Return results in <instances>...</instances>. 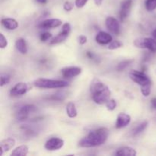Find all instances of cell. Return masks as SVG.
<instances>
[{
	"label": "cell",
	"instance_id": "6da1fadb",
	"mask_svg": "<svg viewBox=\"0 0 156 156\" xmlns=\"http://www.w3.org/2000/svg\"><path fill=\"white\" fill-rule=\"evenodd\" d=\"M109 136V130L105 127L99 128L91 131L85 137L82 138L79 145L82 148H93L100 146L107 141Z\"/></svg>",
	"mask_w": 156,
	"mask_h": 156
},
{
	"label": "cell",
	"instance_id": "7a4b0ae2",
	"mask_svg": "<svg viewBox=\"0 0 156 156\" xmlns=\"http://www.w3.org/2000/svg\"><path fill=\"white\" fill-rule=\"evenodd\" d=\"M90 92L94 103L98 105L106 104L111 98V90L98 79H94L90 84Z\"/></svg>",
	"mask_w": 156,
	"mask_h": 156
},
{
	"label": "cell",
	"instance_id": "3957f363",
	"mask_svg": "<svg viewBox=\"0 0 156 156\" xmlns=\"http://www.w3.org/2000/svg\"><path fill=\"white\" fill-rule=\"evenodd\" d=\"M34 85L39 88H62L68 87L69 84L66 81L49 79H37L34 82Z\"/></svg>",
	"mask_w": 156,
	"mask_h": 156
},
{
	"label": "cell",
	"instance_id": "277c9868",
	"mask_svg": "<svg viewBox=\"0 0 156 156\" xmlns=\"http://www.w3.org/2000/svg\"><path fill=\"white\" fill-rule=\"evenodd\" d=\"M129 78L131 80L133 81L136 84L140 85H146L147 83H150L151 80L147 75L144 73V71H138V70H132L129 73Z\"/></svg>",
	"mask_w": 156,
	"mask_h": 156
},
{
	"label": "cell",
	"instance_id": "5b68a950",
	"mask_svg": "<svg viewBox=\"0 0 156 156\" xmlns=\"http://www.w3.org/2000/svg\"><path fill=\"white\" fill-rule=\"evenodd\" d=\"M70 31H71V25H70V24L69 23H65L62 25V30L55 37L51 39L50 44V45H53V44H60V43L65 41L66 39L69 37Z\"/></svg>",
	"mask_w": 156,
	"mask_h": 156
},
{
	"label": "cell",
	"instance_id": "8992f818",
	"mask_svg": "<svg viewBox=\"0 0 156 156\" xmlns=\"http://www.w3.org/2000/svg\"><path fill=\"white\" fill-rule=\"evenodd\" d=\"M37 109V107L34 105H25L21 107L16 113V119L18 120H25L28 118L30 114Z\"/></svg>",
	"mask_w": 156,
	"mask_h": 156
},
{
	"label": "cell",
	"instance_id": "52a82bcc",
	"mask_svg": "<svg viewBox=\"0 0 156 156\" xmlns=\"http://www.w3.org/2000/svg\"><path fill=\"white\" fill-rule=\"evenodd\" d=\"M30 88H30V86L27 83H25V82H18L10 90L9 94L12 97L21 96L23 94H26L29 90H30Z\"/></svg>",
	"mask_w": 156,
	"mask_h": 156
},
{
	"label": "cell",
	"instance_id": "ba28073f",
	"mask_svg": "<svg viewBox=\"0 0 156 156\" xmlns=\"http://www.w3.org/2000/svg\"><path fill=\"white\" fill-rule=\"evenodd\" d=\"M64 146V140L59 137H53L47 140L44 145V148L49 151H56L62 149Z\"/></svg>",
	"mask_w": 156,
	"mask_h": 156
},
{
	"label": "cell",
	"instance_id": "9c48e42d",
	"mask_svg": "<svg viewBox=\"0 0 156 156\" xmlns=\"http://www.w3.org/2000/svg\"><path fill=\"white\" fill-rule=\"evenodd\" d=\"M105 25L111 33L115 35H119L120 32V23L114 17H108L105 20Z\"/></svg>",
	"mask_w": 156,
	"mask_h": 156
},
{
	"label": "cell",
	"instance_id": "30bf717a",
	"mask_svg": "<svg viewBox=\"0 0 156 156\" xmlns=\"http://www.w3.org/2000/svg\"><path fill=\"white\" fill-rule=\"evenodd\" d=\"M82 68L78 66H69L65 67L61 69V75L62 77L66 79H72V78L76 77L82 73Z\"/></svg>",
	"mask_w": 156,
	"mask_h": 156
},
{
	"label": "cell",
	"instance_id": "8fae6325",
	"mask_svg": "<svg viewBox=\"0 0 156 156\" xmlns=\"http://www.w3.org/2000/svg\"><path fill=\"white\" fill-rule=\"evenodd\" d=\"M62 24V21L58 18H50V19L44 20L38 24L37 27L40 29H50L54 27H59Z\"/></svg>",
	"mask_w": 156,
	"mask_h": 156
},
{
	"label": "cell",
	"instance_id": "7c38bea8",
	"mask_svg": "<svg viewBox=\"0 0 156 156\" xmlns=\"http://www.w3.org/2000/svg\"><path fill=\"white\" fill-rule=\"evenodd\" d=\"M133 5L132 0H123L120 5V18L121 21H123L128 15H129L131 8Z\"/></svg>",
	"mask_w": 156,
	"mask_h": 156
},
{
	"label": "cell",
	"instance_id": "4fadbf2b",
	"mask_svg": "<svg viewBox=\"0 0 156 156\" xmlns=\"http://www.w3.org/2000/svg\"><path fill=\"white\" fill-rule=\"evenodd\" d=\"M130 122L131 117L129 114H126V113H120L117 115L115 126L117 129H122V128H124L128 126Z\"/></svg>",
	"mask_w": 156,
	"mask_h": 156
},
{
	"label": "cell",
	"instance_id": "5bb4252c",
	"mask_svg": "<svg viewBox=\"0 0 156 156\" xmlns=\"http://www.w3.org/2000/svg\"><path fill=\"white\" fill-rule=\"evenodd\" d=\"M15 143L16 142L15 139L11 137L2 140L0 143V156L3 155L4 152H9V150H11L15 146Z\"/></svg>",
	"mask_w": 156,
	"mask_h": 156
},
{
	"label": "cell",
	"instance_id": "9a60e30c",
	"mask_svg": "<svg viewBox=\"0 0 156 156\" xmlns=\"http://www.w3.org/2000/svg\"><path fill=\"white\" fill-rule=\"evenodd\" d=\"M95 41L98 44L101 45H106L113 41V37L109 33H107L105 31H100L96 35Z\"/></svg>",
	"mask_w": 156,
	"mask_h": 156
},
{
	"label": "cell",
	"instance_id": "2e32d148",
	"mask_svg": "<svg viewBox=\"0 0 156 156\" xmlns=\"http://www.w3.org/2000/svg\"><path fill=\"white\" fill-rule=\"evenodd\" d=\"M2 25L5 28L8 29L10 30H14L18 28V22L15 19L12 18H2L1 21Z\"/></svg>",
	"mask_w": 156,
	"mask_h": 156
},
{
	"label": "cell",
	"instance_id": "e0dca14e",
	"mask_svg": "<svg viewBox=\"0 0 156 156\" xmlns=\"http://www.w3.org/2000/svg\"><path fill=\"white\" fill-rule=\"evenodd\" d=\"M115 155L117 156H136L137 155V152L136 149L129 146H123L117 149L115 152Z\"/></svg>",
	"mask_w": 156,
	"mask_h": 156
},
{
	"label": "cell",
	"instance_id": "ac0fdd59",
	"mask_svg": "<svg viewBox=\"0 0 156 156\" xmlns=\"http://www.w3.org/2000/svg\"><path fill=\"white\" fill-rule=\"evenodd\" d=\"M143 49H147L152 53H156V39L146 37L143 38Z\"/></svg>",
	"mask_w": 156,
	"mask_h": 156
},
{
	"label": "cell",
	"instance_id": "d6986e66",
	"mask_svg": "<svg viewBox=\"0 0 156 156\" xmlns=\"http://www.w3.org/2000/svg\"><path fill=\"white\" fill-rule=\"evenodd\" d=\"M15 47H16L17 50L21 54H26L28 50L26 41L22 37L17 39L16 42H15Z\"/></svg>",
	"mask_w": 156,
	"mask_h": 156
},
{
	"label": "cell",
	"instance_id": "ffe728a7",
	"mask_svg": "<svg viewBox=\"0 0 156 156\" xmlns=\"http://www.w3.org/2000/svg\"><path fill=\"white\" fill-rule=\"evenodd\" d=\"M28 146L26 145H22L18 147L15 148L11 153V155L13 156H25L28 154Z\"/></svg>",
	"mask_w": 156,
	"mask_h": 156
},
{
	"label": "cell",
	"instance_id": "44dd1931",
	"mask_svg": "<svg viewBox=\"0 0 156 156\" xmlns=\"http://www.w3.org/2000/svg\"><path fill=\"white\" fill-rule=\"evenodd\" d=\"M66 114L68 115V117H70V118H75L78 115L76 105L73 102H69L67 104L66 107Z\"/></svg>",
	"mask_w": 156,
	"mask_h": 156
},
{
	"label": "cell",
	"instance_id": "7402d4cb",
	"mask_svg": "<svg viewBox=\"0 0 156 156\" xmlns=\"http://www.w3.org/2000/svg\"><path fill=\"white\" fill-rule=\"evenodd\" d=\"M148 125H149V122L148 121H143L141 124H140L139 126H137L135 129L133 131V136H137L140 133H143L145 129L147 128Z\"/></svg>",
	"mask_w": 156,
	"mask_h": 156
},
{
	"label": "cell",
	"instance_id": "603a6c76",
	"mask_svg": "<svg viewBox=\"0 0 156 156\" xmlns=\"http://www.w3.org/2000/svg\"><path fill=\"white\" fill-rule=\"evenodd\" d=\"M133 62V60H132V59H127V60L122 61V62H120V63H118V65H117V70L119 72L123 71L125 69L127 68L129 65H131Z\"/></svg>",
	"mask_w": 156,
	"mask_h": 156
},
{
	"label": "cell",
	"instance_id": "cb8c5ba5",
	"mask_svg": "<svg viewBox=\"0 0 156 156\" xmlns=\"http://www.w3.org/2000/svg\"><path fill=\"white\" fill-rule=\"evenodd\" d=\"M151 88H152V82L147 83L146 85H141V92L145 97H148L151 94Z\"/></svg>",
	"mask_w": 156,
	"mask_h": 156
},
{
	"label": "cell",
	"instance_id": "d4e9b609",
	"mask_svg": "<svg viewBox=\"0 0 156 156\" xmlns=\"http://www.w3.org/2000/svg\"><path fill=\"white\" fill-rule=\"evenodd\" d=\"M145 7L148 12H152L156 9V0H146Z\"/></svg>",
	"mask_w": 156,
	"mask_h": 156
},
{
	"label": "cell",
	"instance_id": "484cf974",
	"mask_svg": "<svg viewBox=\"0 0 156 156\" xmlns=\"http://www.w3.org/2000/svg\"><path fill=\"white\" fill-rule=\"evenodd\" d=\"M122 46H123V44H122V43L120 42V41H113L109 44V45H108V49L110 50H117V49L120 48Z\"/></svg>",
	"mask_w": 156,
	"mask_h": 156
},
{
	"label": "cell",
	"instance_id": "4316f807",
	"mask_svg": "<svg viewBox=\"0 0 156 156\" xmlns=\"http://www.w3.org/2000/svg\"><path fill=\"white\" fill-rule=\"evenodd\" d=\"M106 107L108 111H114L117 108V101L114 99H110L106 103Z\"/></svg>",
	"mask_w": 156,
	"mask_h": 156
},
{
	"label": "cell",
	"instance_id": "83f0119b",
	"mask_svg": "<svg viewBox=\"0 0 156 156\" xmlns=\"http://www.w3.org/2000/svg\"><path fill=\"white\" fill-rule=\"evenodd\" d=\"M52 37H53V35L50 32H44V33H42L40 35V40L42 42H46V41L51 39Z\"/></svg>",
	"mask_w": 156,
	"mask_h": 156
},
{
	"label": "cell",
	"instance_id": "f1b7e54d",
	"mask_svg": "<svg viewBox=\"0 0 156 156\" xmlns=\"http://www.w3.org/2000/svg\"><path fill=\"white\" fill-rule=\"evenodd\" d=\"M11 76L9 75H2L1 76V87H3L4 85H7L10 82Z\"/></svg>",
	"mask_w": 156,
	"mask_h": 156
},
{
	"label": "cell",
	"instance_id": "f546056e",
	"mask_svg": "<svg viewBox=\"0 0 156 156\" xmlns=\"http://www.w3.org/2000/svg\"><path fill=\"white\" fill-rule=\"evenodd\" d=\"M8 46V41L3 34H0V47L2 49L6 48Z\"/></svg>",
	"mask_w": 156,
	"mask_h": 156
},
{
	"label": "cell",
	"instance_id": "4dcf8cb0",
	"mask_svg": "<svg viewBox=\"0 0 156 156\" xmlns=\"http://www.w3.org/2000/svg\"><path fill=\"white\" fill-rule=\"evenodd\" d=\"M88 0H76L75 1V5L78 9H82L85 5L87 4Z\"/></svg>",
	"mask_w": 156,
	"mask_h": 156
},
{
	"label": "cell",
	"instance_id": "1f68e13d",
	"mask_svg": "<svg viewBox=\"0 0 156 156\" xmlns=\"http://www.w3.org/2000/svg\"><path fill=\"white\" fill-rule=\"evenodd\" d=\"M63 9L64 10L66 11V12H70V11L73 10V4L69 1L65 2L63 4Z\"/></svg>",
	"mask_w": 156,
	"mask_h": 156
},
{
	"label": "cell",
	"instance_id": "d6a6232c",
	"mask_svg": "<svg viewBox=\"0 0 156 156\" xmlns=\"http://www.w3.org/2000/svg\"><path fill=\"white\" fill-rule=\"evenodd\" d=\"M78 40H79V43L81 44V45H83V44H86L87 42V37L85 36V35H80V36L78 37Z\"/></svg>",
	"mask_w": 156,
	"mask_h": 156
},
{
	"label": "cell",
	"instance_id": "836d02e7",
	"mask_svg": "<svg viewBox=\"0 0 156 156\" xmlns=\"http://www.w3.org/2000/svg\"><path fill=\"white\" fill-rule=\"evenodd\" d=\"M151 105H152V108L153 109L156 110V98H154L151 100Z\"/></svg>",
	"mask_w": 156,
	"mask_h": 156
},
{
	"label": "cell",
	"instance_id": "e575fe53",
	"mask_svg": "<svg viewBox=\"0 0 156 156\" xmlns=\"http://www.w3.org/2000/svg\"><path fill=\"white\" fill-rule=\"evenodd\" d=\"M86 56H88L89 59H94V54H93L91 52H87L86 53Z\"/></svg>",
	"mask_w": 156,
	"mask_h": 156
},
{
	"label": "cell",
	"instance_id": "d590c367",
	"mask_svg": "<svg viewBox=\"0 0 156 156\" xmlns=\"http://www.w3.org/2000/svg\"><path fill=\"white\" fill-rule=\"evenodd\" d=\"M37 3L39 4H42V5H45L46 3L47 2V0H35Z\"/></svg>",
	"mask_w": 156,
	"mask_h": 156
},
{
	"label": "cell",
	"instance_id": "8d00e7d4",
	"mask_svg": "<svg viewBox=\"0 0 156 156\" xmlns=\"http://www.w3.org/2000/svg\"><path fill=\"white\" fill-rule=\"evenodd\" d=\"M94 3H95L97 5H101L102 4V2H103V0H94Z\"/></svg>",
	"mask_w": 156,
	"mask_h": 156
},
{
	"label": "cell",
	"instance_id": "74e56055",
	"mask_svg": "<svg viewBox=\"0 0 156 156\" xmlns=\"http://www.w3.org/2000/svg\"><path fill=\"white\" fill-rule=\"evenodd\" d=\"M152 37H153L155 39H156V28L153 30V32H152Z\"/></svg>",
	"mask_w": 156,
	"mask_h": 156
}]
</instances>
